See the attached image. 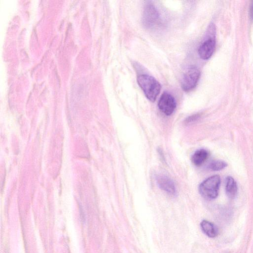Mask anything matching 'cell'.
<instances>
[{
  "mask_svg": "<svg viewBox=\"0 0 253 253\" xmlns=\"http://www.w3.org/2000/svg\"><path fill=\"white\" fill-rule=\"evenodd\" d=\"M227 163L221 160H215L211 162L209 168L213 171L220 170L227 167Z\"/></svg>",
  "mask_w": 253,
  "mask_h": 253,
  "instance_id": "11",
  "label": "cell"
},
{
  "mask_svg": "<svg viewBox=\"0 0 253 253\" xmlns=\"http://www.w3.org/2000/svg\"><path fill=\"white\" fill-rule=\"evenodd\" d=\"M137 81L146 97L151 101L154 102L161 88L159 82L152 76L146 74L139 75Z\"/></svg>",
  "mask_w": 253,
  "mask_h": 253,
  "instance_id": "1",
  "label": "cell"
},
{
  "mask_svg": "<svg viewBox=\"0 0 253 253\" xmlns=\"http://www.w3.org/2000/svg\"><path fill=\"white\" fill-rule=\"evenodd\" d=\"M156 180L161 189L170 195H175L176 189L174 184L169 177L164 175H159L157 176Z\"/></svg>",
  "mask_w": 253,
  "mask_h": 253,
  "instance_id": "7",
  "label": "cell"
},
{
  "mask_svg": "<svg viewBox=\"0 0 253 253\" xmlns=\"http://www.w3.org/2000/svg\"><path fill=\"white\" fill-rule=\"evenodd\" d=\"M220 183V178L219 175L211 176L200 184L199 187V192L205 199H214L218 196Z\"/></svg>",
  "mask_w": 253,
  "mask_h": 253,
  "instance_id": "2",
  "label": "cell"
},
{
  "mask_svg": "<svg viewBox=\"0 0 253 253\" xmlns=\"http://www.w3.org/2000/svg\"><path fill=\"white\" fill-rule=\"evenodd\" d=\"M225 191L227 196L231 199L234 198L237 194L238 187L235 180L231 176H228L225 180Z\"/></svg>",
  "mask_w": 253,
  "mask_h": 253,
  "instance_id": "9",
  "label": "cell"
},
{
  "mask_svg": "<svg viewBox=\"0 0 253 253\" xmlns=\"http://www.w3.org/2000/svg\"><path fill=\"white\" fill-rule=\"evenodd\" d=\"M176 106L174 98L169 93L164 92L158 102L159 109L165 114L169 116L174 112Z\"/></svg>",
  "mask_w": 253,
  "mask_h": 253,
  "instance_id": "5",
  "label": "cell"
},
{
  "mask_svg": "<svg viewBox=\"0 0 253 253\" xmlns=\"http://www.w3.org/2000/svg\"><path fill=\"white\" fill-rule=\"evenodd\" d=\"M159 18V14L157 8L151 4H147L144 8L143 23L146 27L155 25Z\"/></svg>",
  "mask_w": 253,
  "mask_h": 253,
  "instance_id": "6",
  "label": "cell"
},
{
  "mask_svg": "<svg viewBox=\"0 0 253 253\" xmlns=\"http://www.w3.org/2000/svg\"><path fill=\"white\" fill-rule=\"evenodd\" d=\"M215 27L213 24H210L205 39L198 49L199 55L204 60L208 59L212 55L215 46Z\"/></svg>",
  "mask_w": 253,
  "mask_h": 253,
  "instance_id": "3",
  "label": "cell"
},
{
  "mask_svg": "<svg viewBox=\"0 0 253 253\" xmlns=\"http://www.w3.org/2000/svg\"><path fill=\"white\" fill-rule=\"evenodd\" d=\"M208 156L209 153L207 150L205 149H200L193 154L191 161L194 165L200 166L205 162Z\"/></svg>",
  "mask_w": 253,
  "mask_h": 253,
  "instance_id": "10",
  "label": "cell"
},
{
  "mask_svg": "<svg viewBox=\"0 0 253 253\" xmlns=\"http://www.w3.org/2000/svg\"><path fill=\"white\" fill-rule=\"evenodd\" d=\"M200 77V71L196 66H190L185 70L181 81L183 90L189 91L197 85Z\"/></svg>",
  "mask_w": 253,
  "mask_h": 253,
  "instance_id": "4",
  "label": "cell"
},
{
  "mask_svg": "<svg viewBox=\"0 0 253 253\" xmlns=\"http://www.w3.org/2000/svg\"><path fill=\"white\" fill-rule=\"evenodd\" d=\"M201 228L203 232L210 238H214L218 235L217 227L210 221L203 220L201 223Z\"/></svg>",
  "mask_w": 253,
  "mask_h": 253,
  "instance_id": "8",
  "label": "cell"
},
{
  "mask_svg": "<svg viewBox=\"0 0 253 253\" xmlns=\"http://www.w3.org/2000/svg\"><path fill=\"white\" fill-rule=\"evenodd\" d=\"M251 16H252V19L253 20V3L252 5V10H251Z\"/></svg>",
  "mask_w": 253,
  "mask_h": 253,
  "instance_id": "12",
  "label": "cell"
}]
</instances>
